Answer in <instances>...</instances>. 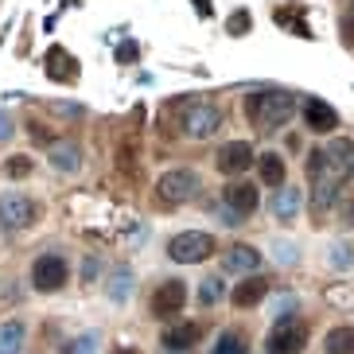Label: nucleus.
<instances>
[{"mask_svg":"<svg viewBox=\"0 0 354 354\" xmlns=\"http://www.w3.org/2000/svg\"><path fill=\"white\" fill-rule=\"evenodd\" d=\"M198 187H203V183H198V176L191 171V167H171V171H164V176H160V183H156L160 198H164V203H171V207H179V203L195 198Z\"/></svg>","mask_w":354,"mask_h":354,"instance_id":"5","label":"nucleus"},{"mask_svg":"<svg viewBox=\"0 0 354 354\" xmlns=\"http://www.w3.org/2000/svg\"><path fill=\"white\" fill-rule=\"evenodd\" d=\"M226 203L238 210L241 218H245V214H253V210H257V187H253L250 179H234V183L226 187Z\"/></svg>","mask_w":354,"mask_h":354,"instance_id":"13","label":"nucleus"},{"mask_svg":"<svg viewBox=\"0 0 354 354\" xmlns=\"http://www.w3.org/2000/svg\"><path fill=\"white\" fill-rule=\"evenodd\" d=\"M323 346H327V354H354V327H335Z\"/></svg>","mask_w":354,"mask_h":354,"instance_id":"20","label":"nucleus"},{"mask_svg":"<svg viewBox=\"0 0 354 354\" xmlns=\"http://www.w3.org/2000/svg\"><path fill=\"white\" fill-rule=\"evenodd\" d=\"M245 113L261 133H272V129H284L296 117V97L288 90H261V94H250Z\"/></svg>","mask_w":354,"mask_h":354,"instance_id":"2","label":"nucleus"},{"mask_svg":"<svg viewBox=\"0 0 354 354\" xmlns=\"http://www.w3.org/2000/svg\"><path fill=\"white\" fill-rule=\"evenodd\" d=\"M214 354H245V343H241V335H234V331H226L214 343Z\"/></svg>","mask_w":354,"mask_h":354,"instance_id":"23","label":"nucleus"},{"mask_svg":"<svg viewBox=\"0 0 354 354\" xmlns=\"http://www.w3.org/2000/svg\"><path fill=\"white\" fill-rule=\"evenodd\" d=\"M198 335H203L198 323H179V327H167L164 331V346L167 351H187V346L198 343Z\"/></svg>","mask_w":354,"mask_h":354,"instance_id":"16","label":"nucleus"},{"mask_svg":"<svg viewBox=\"0 0 354 354\" xmlns=\"http://www.w3.org/2000/svg\"><path fill=\"white\" fill-rule=\"evenodd\" d=\"M257 171H261V179H265L272 191L284 187V160H281V156H272V152L257 156Z\"/></svg>","mask_w":354,"mask_h":354,"instance_id":"18","label":"nucleus"},{"mask_svg":"<svg viewBox=\"0 0 354 354\" xmlns=\"http://www.w3.org/2000/svg\"><path fill=\"white\" fill-rule=\"evenodd\" d=\"M222 261H226V272H257L261 269V253L253 245H234Z\"/></svg>","mask_w":354,"mask_h":354,"instance_id":"15","label":"nucleus"},{"mask_svg":"<svg viewBox=\"0 0 354 354\" xmlns=\"http://www.w3.org/2000/svg\"><path fill=\"white\" fill-rule=\"evenodd\" d=\"M117 59H121V63H136V43H121Z\"/></svg>","mask_w":354,"mask_h":354,"instance_id":"28","label":"nucleus"},{"mask_svg":"<svg viewBox=\"0 0 354 354\" xmlns=\"http://www.w3.org/2000/svg\"><path fill=\"white\" fill-rule=\"evenodd\" d=\"M43 71H47V78H55V82H74V78H78V63H74V55L66 51V47H51Z\"/></svg>","mask_w":354,"mask_h":354,"instance_id":"12","label":"nucleus"},{"mask_svg":"<svg viewBox=\"0 0 354 354\" xmlns=\"http://www.w3.org/2000/svg\"><path fill=\"white\" fill-rule=\"evenodd\" d=\"M187 304V284L183 281H164L156 292H152V315L156 319H171V315L183 312Z\"/></svg>","mask_w":354,"mask_h":354,"instance_id":"8","label":"nucleus"},{"mask_svg":"<svg viewBox=\"0 0 354 354\" xmlns=\"http://www.w3.org/2000/svg\"><path fill=\"white\" fill-rule=\"evenodd\" d=\"M51 164L63 167V171H74V167L82 164V152H78V145H51Z\"/></svg>","mask_w":354,"mask_h":354,"instance_id":"19","label":"nucleus"},{"mask_svg":"<svg viewBox=\"0 0 354 354\" xmlns=\"http://www.w3.org/2000/svg\"><path fill=\"white\" fill-rule=\"evenodd\" d=\"M257 164V156H253V145H245V140H230L226 148H218V171L222 176H245V167Z\"/></svg>","mask_w":354,"mask_h":354,"instance_id":"10","label":"nucleus"},{"mask_svg":"<svg viewBox=\"0 0 354 354\" xmlns=\"http://www.w3.org/2000/svg\"><path fill=\"white\" fill-rule=\"evenodd\" d=\"M195 12L198 16H210V0H195Z\"/></svg>","mask_w":354,"mask_h":354,"instance_id":"32","label":"nucleus"},{"mask_svg":"<svg viewBox=\"0 0 354 354\" xmlns=\"http://www.w3.org/2000/svg\"><path fill=\"white\" fill-rule=\"evenodd\" d=\"M343 35H346V43H354V16H346V20H343Z\"/></svg>","mask_w":354,"mask_h":354,"instance_id":"30","label":"nucleus"},{"mask_svg":"<svg viewBox=\"0 0 354 354\" xmlns=\"http://www.w3.org/2000/svg\"><path fill=\"white\" fill-rule=\"evenodd\" d=\"M35 218H39L35 198H28L24 191H8V195H0V226H4V230H24V226H32Z\"/></svg>","mask_w":354,"mask_h":354,"instance_id":"6","label":"nucleus"},{"mask_svg":"<svg viewBox=\"0 0 354 354\" xmlns=\"http://www.w3.org/2000/svg\"><path fill=\"white\" fill-rule=\"evenodd\" d=\"M167 257L176 265H198V261L214 257V238L203 234V230H183V234L167 241Z\"/></svg>","mask_w":354,"mask_h":354,"instance_id":"3","label":"nucleus"},{"mask_svg":"<svg viewBox=\"0 0 354 354\" xmlns=\"http://www.w3.org/2000/svg\"><path fill=\"white\" fill-rule=\"evenodd\" d=\"M245 32H250V12L241 8L230 16V35H245Z\"/></svg>","mask_w":354,"mask_h":354,"instance_id":"27","label":"nucleus"},{"mask_svg":"<svg viewBox=\"0 0 354 354\" xmlns=\"http://www.w3.org/2000/svg\"><path fill=\"white\" fill-rule=\"evenodd\" d=\"M304 125L312 133H331L339 125V109L323 97H304Z\"/></svg>","mask_w":354,"mask_h":354,"instance_id":"11","label":"nucleus"},{"mask_svg":"<svg viewBox=\"0 0 354 354\" xmlns=\"http://www.w3.org/2000/svg\"><path fill=\"white\" fill-rule=\"evenodd\" d=\"M296 207H300V191H292V187H277L269 198V210L277 214V218H296Z\"/></svg>","mask_w":354,"mask_h":354,"instance_id":"17","label":"nucleus"},{"mask_svg":"<svg viewBox=\"0 0 354 354\" xmlns=\"http://www.w3.org/2000/svg\"><path fill=\"white\" fill-rule=\"evenodd\" d=\"M113 354H140V351H133V346H121V351H113Z\"/></svg>","mask_w":354,"mask_h":354,"instance_id":"33","label":"nucleus"},{"mask_svg":"<svg viewBox=\"0 0 354 354\" xmlns=\"http://www.w3.org/2000/svg\"><path fill=\"white\" fill-rule=\"evenodd\" d=\"M265 296H269V277H245L234 288V308H257Z\"/></svg>","mask_w":354,"mask_h":354,"instance_id":"14","label":"nucleus"},{"mask_svg":"<svg viewBox=\"0 0 354 354\" xmlns=\"http://www.w3.org/2000/svg\"><path fill=\"white\" fill-rule=\"evenodd\" d=\"M222 129V113L214 105H191L187 113H183V133L195 136V140H207Z\"/></svg>","mask_w":354,"mask_h":354,"instance_id":"9","label":"nucleus"},{"mask_svg":"<svg viewBox=\"0 0 354 354\" xmlns=\"http://www.w3.org/2000/svg\"><path fill=\"white\" fill-rule=\"evenodd\" d=\"M66 261L59 257V253H43L39 261L32 265V284H35V292H59L66 284Z\"/></svg>","mask_w":354,"mask_h":354,"instance_id":"7","label":"nucleus"},{"mask_svg":"<svg viewBox=\"0 0 354 354\" xmlns=\"http://www.w3.org/2000/svg\"><path fill=\"white\" fill-rule=\"evenodd\" d=\"M20 339H24V323H20V319L0 323V354H16Z\"/></svg>","mask_w":354,"mask_h":354,"instance_id":"21","label":"nucleus"},{"mask_svg":"<svg viewBox=\"0 0 354 354\" xmlns=\"http://www.w3.org/2000/svg\"><path fill=\"white\" fill-rule=\"evenodd\" d=\"M94 351H97V335H78L63 354H94Z\"/></svg>","mask_w":354,"mask_h":354,"instance_id":"25","label":"nucleus"},{"mask_svg":"<svg viewBox=\"0 0 354 354\" xmlns=\"http://www.w3.org/2000/svg\"><path fill=\"white\" fill-rule=\"evenodd\" d=\"M4 171H8L12 179H24V176H32V160H28V156H12L8 164H4Z\"/></svg>","mask_w":354,"mask_h":354,"instance_id":"26","label":"nucleus"},{"mask_svg":"<svg viewBox=\"0 0 354 354\" xmlns=\"http://www.w3.org/2000/svg\"><path fill=\"white\" fill-rule=\"evenodd\" d=\"M304 346H308V327L300 319H292V315L272 323L269 339H265V354H300Z\"/></svg>","mask_w":354,"mask_h":354,"instance_id":"4","label":"nucleus"},{"mask_svg":"<svg viewBox=\"0 0 354 354\" xmlns=\"http://www.w3.org/2000/svg\"><path fill=\"white\" fill-rule=\"evenodd\" d=\"M129 292H133V272H129V269H117V277L109 281V296H113L117 304H125Z\"/></svg>","mask_w":354,"mask_h":354,"instance_id":"22","label":"nucleus"},{"mask_svg":"<svg viewBox=\"0 0 354 354\" xmlns=\"http://www.w3.org/2000/svg\"><path fill=\"white\" fill-rule=\"evenodd\" d=\"M354 167V145L351 140H331V145H319L308 156V176H312V207L327 210L343 187V179L351 176Z\"/></svg>","mask_w":354,"mask_h":354,"instance_id":"1","label":"nucleus"},{"mask_svg":"<svg viewBox=\"0 0 354 354\" xmlns=\"http://www.w3.org/2000/svg\"><path fill=\"white\" fill-rule=\"evenodd\" d=\"M198 300L207 304V308L222 300V281H218V277H207V281H203V288H198Z\"/></svg>","mask_w":354,"mask_h":354,"instance_id":"24","label":"nucleus"},{"mask_svg":"<svg viewBox=\"0 0 354 354\" xmlns=\"http://www.w3.org/2000/svg\"><path fill=\"white\" fill-rule=\"evenodd\" d=\"M284 315H292V308H296V296H281V304H277Z\"/></svg>","mask_w":354,"mask_h":354,"instance_id":"29","label":"nucleus"},{"mask_svg":"<svg viewBox=\"0 0 354 354\" xmlns=\"http://www.w3.org/2000/svg\"><path fill=\"white\" fill-rule=\"evenodd\" d=\"M8 136H12V125H8V117L0 113V140H8Z\"/></svg>","mask_w":354,"mask_h":354,"instance_id":"31","label":"nucleus"}]
</instances>
